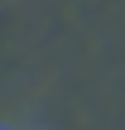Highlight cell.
Masks as SVG:
<instances>
[{
  "label": "cell",
  "mask_w": 125,
  "mask_h": 130,
  "mask_svg": "<svg viewBox=\"0 0 125 130\" xmlns=\"http://www.w3.org/2000/svg\"><path fill=\"white\" fill-rule=\"evenodd\" d=\"M0 130H10V125H0Z\"/></svg>",
  "instance_id": "obj_1"
}]
</instances>
